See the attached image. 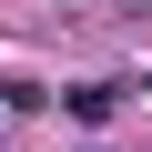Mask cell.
<instances>
[{
  "mask_svg": "<svg viewBox=\"0 0 152 152\" xmlns=\"http://www.w3.org/2000/svg\"><path fill=\"white\" fill-rule=\"evenodd\" d=\"M132 10H152V0H132Z\"/></svg>",
  "mask_w": 152,
  "mask_h": 152,
  "instance_id": "1",
  "label": "cell"
}]
</instances>
